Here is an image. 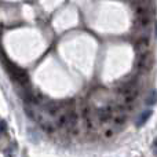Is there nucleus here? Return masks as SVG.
<instances>
[{
  "label": "nucleus",
  "mask_w": 157,
  "mask_h": 157,
  "mask_svg": "<svg viewBox=\"0 0 157 157\" xmlns=\"http://www.w3.org/2000/svg\"><path fill=\"white\" fill-rule=\"evenodd\" d=\"M152 150H153V153L157 156V138L153 141V144H152Z\"/></svg>",
  "instance_id": "nucleus-8"
},
{
  "label": "nucleus",
  "mask_w": 157,
  "mask_h": 157,
  "mask_svg": "<svg viewBox=\"0 0 157 157\" xmlns=\"http://www.w3.org/2000/svg\"><path fill=\"white\" fill-rule=\"evenodd\" d=\"M150 116H152V110H150V109H146V110H144L141 114H139L138 120H136V125H138V127L144 125L145 123H146L147 120L150 119Z\"/></svg>",
  "instance_id": "nucleus-5"
},
{
  "label": "nucleus",
  "mask_w": 157,
  "mask_h": 157,
  "mask_svg": "<svg viewBox=\"0 0 157 157\" xmlns=\"http://www.w3.org/2000/svg\"><path fill=\"white\" fill-rule=\"evenodd\" d=\"M153 68V55L150 51H146L144 54H141L138 59V69L142 73H147L150 69Z\"/></svg>",
  "instance_id": "nucleus-2"
},
{
  "label": "nucleus",
  "mask_w": 157,
  "mask_h": 157,
  "mask_svg": "<svg viewBox=\"0 0 157 157\" xmlns=\"http://www.w3.org/2000/svg\"><path fill=\"white\" fill-rule=\"evenodd\" d=\"M113 121H114V124H116V125L121 127V125L125 124V121H127V116H125L124 113H119V114H117V116L113 119Z\"/></svg>",
  "instance_id": "nucleus-7"
},
{
  "label": "nucleus",
  "mask_w": 157,
  "mask_h": 157,
  "mask_svg": "<svg viewBox=\"0 0 157 157\" xmlns=\"http://www.w3.org/2000/svg\"><path fill=\"white\" fill-rule=\"evenodd\" d=\"M155 30H156V37H157V21H156V25H155Z\"/></svg>",
  "instance_id": "nucleus-10"
},
{
  "label": "nucleus",
  "mask_w": 157,
  "mask_h": 157,
  "mask_svg": "<svg viewBox=\"0 0 157 157\" xmlns=\"http://www.w3.org/2000/svg\"><path fill=\"white\" fill-rule=\"evenodd\" d=\"M7 69H8V73L11 75V77L14 78V80H17L19 84H28V81H29V77H28V73L24 71V69L18 68L17 65H14V63H7Z\"/></svg>",
  "instance_id": "nucleus-1"
},
{
  "label": "nucleus",
  "mask_w": 157,
  "mask_h": 157,
  "mask_svg": "<svg viewBox=\"0 0 157 157\" xmlns=\"http://www.w3.org/2000/svg\"><path fill=\"white\" fill-rule=\"evenodd\" d=\"M149 39L147 37H139L135 43V50L138 54H144V52L149 51Z\"/></svg>",
  "instance_id": "nucleus-4"
},
{
  "label": "nucleus",
  "mask_w": 157,
  "mask_h": 157,
  "mask_svg": "<svg viewBox=\"0 0 157 157\" xmlns=\"http://www.w3.org/2000/svg\"><path fill=\"white\" fill-rule=\"evenodd\" d=\"M97 117L101 121H108L113 117V109L110 106H101L97 109Z\"/></svg>",
  "instance_id": "nucleus-3"
},
{
  "label": "nucleus",
  "mask_w": 157,
  "mask_h": 157,
  "mask_svg": "<svg viewBox=\"0 0 157 157\" xmlns=\"http://www.w3.org/2000/svg\"><path fill=\"white\" fill-rule=\"evenodd\" d=\"M156 103H157V91L156 90H152L146 97V105L153 106V105H156Z\"/></svg>",
  "instance_id": "nucleus-6"
},
{
  "label": "nucleus",
  "mask_w": 157,
  "mask_h": 157,
  "mask_svg": "<svg viewBox=\"0 0 157 157\" xmlns=\"http://www.w3.org/2000/svg\"><path fill=\"white\" fill-rule=\"evenodd\" d=\"M4 131H6V123L3 121V120H0V135H2Z\"/></svg>",
  "instance_id": "nucleus-9"
}]
</instances>
